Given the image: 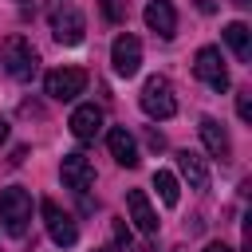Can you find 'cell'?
Returning a JSON list of instances; mask_svg holds the SVG:
<instances>
[{
	"mask_svg": "<svg viewBox=\"0 0 252 252\" xmlns=\"http://www.w3.org/2000/svg\"><path fill=\"white\" fill-rule=\"evenodd\" d=\"M0 67H4V75H12V79H32V75L39 71V55H35V47H32L24 35H8V39L0 43Z\"/></svg>",
	"mask_w": 252,
	"mask_h": 252,
	"instance_id": "6da1fadb",
	"label": "cell"
},
{
	"mask_svg": "<svg viewBox=\"0 0 252 252\" xmlns=\"http://www.w3.org/2000/svg\"><path fill=\"white\" fill-rule=\"evenodd\" d=\"M0 220H4V232H12V236L28 232V220H32V197H28V189L12 185V189L0 193Z\"/></svg>",
	"mask_w": 252,
	"mask_h": 252,
	"instance_id": "7a4b0ae2",
	"label": "cell"
},
{
	"mask_svg": "<svg viewBox=\"0 0 252 252\" xmlns=\"http://www.w3.org/2000/svg\"><path fill=\"white\" fill-rule=\"evenodd\" d=\"M83 87H87V71H83V67H55V71L43 75V91H47V98H55V102L79 98Z\"/></svg>",
	"mask_w": 252,
	"mask_h": 252,
	"instance_id": "3957f363",
	"label": "cell"
},
{
	"mask_svg": "<svg viewBox=\"0 0 252 252\" xmlns=\"http://www.w3.org/2000/svg\"><path fill=\"white\" fill-rule=\"evenodd\" d=\"M138 102H142V110H146L150 118H173V114H177L173 87H169V79H161V75H150V79H146Z\"/></svg>",
	"mask_w": 252,
	"mask_h": 252,
	"instance_id": "277c9868",
	"label": "cell"
},
{
	"mask_svg": "<svg viewBox=\"0 0 252 252\" xmlns=\"http://www.w3.org/2000/svg\"><path fill=\"white\" fill-rule=\"evenodd\" d=\"M51 32H55V39H59L63 47H75V43H83V35H87V20H83V12H79L75 4H63V8L51 12Z\"/></svg>",
	"mask_w": 252,
	"mask_h": 252,
	"instance_id": "5b68a950",
	"label": "cell"
},
{
	"mask_svg": "<svg viewBox=\"0 0 252 252\" xmlns=\"http://www.w3.org/2000/svg\"><path fill=\"white\" fill-rule=\"evenodd\" d=\"M193 71H197V79H201L205 87H213L217 94L228 91V67H224V59H220V47H201L197 59H193Z\"/></svg>",
	"mask_w": 252,
	"mask_h": 252,
	"instance_id": "8992f818",
	"label": "cell"
},
{
	"mask_svg": "<svg viewBox=\"0 0 252 252\" xmlns=\"http://www.w3.org/2000/svg\"><path fill=\"white\" fill-rule=\"evenodd\" d=\"M39 213H43V224H47V236L59 244V248H71L75 240H79V228H75V220H71V213H63L55 201H43L39 205Z\"/></svg>",
	"mask_w": 252,
	"mask_h": 252,
	"instance_id": "52a82bcc",
	"label": "cell"
},
{
	"mask_svg": "<svg viewBox=\"0 0 252 252\" xmlns=\"http://www.w3.org/2000/svg\"><path fill=\"white\" fill-rule=\"evenodd\" d=\"M110 63H114V71H118L122 79H134L138 67H142V43H138L134 35H118L114 47H110Z\"/></svg>",
	"mask_w": 252,
	"mask_h": 252,
	"instance_id": "ba28073f",
	"label": "cell"
},
{
	"mask_svg": "<svg viewBox=\"0 0 252 252\" xmlns=\"http://www.w3.org/2000/svg\"><path fill=\"white\" fill-rule=\"evenodd\" d=\"M59 177H63V185H67V189H75V193H87V189L94 185V165H91L83 154H63Z\"/></svg>",
	"mask_w": 252,
	"mask_h": 252,
	"instance_id": "9c48e42d",
	"label": "cell"
},
{
	"mask_svg": "<svg viewBox=\"0 0 252 252\" xmlns=\"http://www.w3.org/2000/svg\"><path fill=\"white\" fill-rule=\"evenodd\" d=\"M126 209H130V220H134L146 236H158V213H154L146 189H130V193H126Z\"/></svg>",
	"mask_w": 252,
	"mask_h": 252,
	"instance_id": "30bf717a",
	"label": "cell"
},
{
	"mask_svg": "<svg viewBox=\"0 0 252 252\" xmlns=\"http://www.w3.org/2000/svg\"><path fill=\"white\" fill-rule=\"evenodd\" d=\"M67 126H71V134H75L79 142H91V138L102 130V110H98L94 102H83V106L71 110V122H67Z\"/></svg>",
	"mask_w": 252,
	"mask_h": 252,
	"instance_id": "8fae6325",
	"label": "cell"
},
{
	"mask_svg": "<svg viewBox=\"0 0 252 252\" xmlns=\"http://www.w3.org/2000/svg\"><path fill=\"white\" fill-rule=\"evenodd\" d=\"M146 28H150L154 35L169 39V35L177 32V12H173V4H169V0H150V4H146Z\"/></svg>",
	"mask_w": 252,
	"mask_h": 252,
	"instance_id": "7c38bea8",
	"label": "cell"
},
{
	"mask_svg": "<svg viewBox=\"0 0 252 252\" xmlns=\"http://www.w3.org/2000/svg\"><path fill=\"white\" fill-rule=\"evenodd\" d=\"M197 130H201V142H205V150L213 154V158H228L232 154V142H228V134H224V126L213 118V114H205L201 122H197Z\"/></svg>",
	"mask_w": 252,
	"mask_h": 252,
	"instance_id": "4fadbf2b",
	"label": "cell"
},
{
	"mask_svg": "<svg viewBox=\"0 0 252 252\" xmlns=\"http://www.w3.org/2000/svg\"><path fill=\"white\" fill-rule=\"evenodd\" d=\"M106 146H110V158H114L118 165H126V169L138 165V146H134V134H130L126 126H114V130L106 134Z\"/></svg>",
	"mask_w": 252,
	"mask_h": 252,
	"instance_id": "5bb4252c",
	"label": "cell"
},
{
	"mask_svg": "<svg viewBox=\"0 0 252 252\" xmlns=\"http://www.w3.org/2000/svg\"><path fill=\"white\" fill-rule=\"evenodd\" d=\"M177 169H181V177L189 181V189H197V193H205V189H209V165H205V158H201V154L181 150V154H177Z\"/></svg>",
	"mask_w": 252,
	"mask_h": 252,
	"instance_id": "9a60e30c",
	"label": "cell"
},
{
	"mask_svg": "<svg viewBox=\"0 0 252 252\" xmlns=\"http://www.w3.org/2000/svg\"><path fill=\"white\" fill-rule=\"evenodd\" d=\"M224 43L232 47V55H236L240 63H248V59H252V32H248V24L232 20V24L224 28Z\"/></svg>",
	"mask_w": 252,
	"mask_h": 252,
	"instance_id": "2e32d148",
	"label": "cell"
},
{
	"mask_svg": "<svg viewBox=\"0 0 252 252\" xmlns=\"http://www.w3.org/2000/svg\"><path fill=\"white\" fill-rule=\"evenodd\" d=\"M154 189H158V197H161L169 209L181 201V185H177V177H173L169 169H158V173H154Z\"/></svg>",
	"mask_w": 252,
	"mask_h": 252,
	"instance_id": "e0dca14e",
	"label": "cell"
},
{
	"mask_svg": "<svg viewBox=\"0 0 252 252\" xmlns=\"http://www.w3.org/2000/svg\"><path fill=\"white\" fill-rule=\"evenodd\" d=\"M110 232H114V248L130 252V244H134V236H130V224H126V220H114V224H110Z\"/></svg>",
	"mask_w": 252,
	"mask_h": 252,
	"instance_id": "ac0fdd59",
	"label": "cell"
},
{
	"mask_svg": "<svg viewBox=\"0 0 252 252\" xmlns=\"http://www.w3.org/2000/svg\"><path fill=\"white\" fill-rule=\"evenodd\" d=\"M98 4H102V16L110 24H122L126 20V0H98Z\"/></svg>",
	"mask_w": 252,
	"mask_h": 252,
	"instance_id": "d6986e66",
	"label": "cell"
},
{
	"mask_svg": "<svg viewBox=\"0 0 252 252\" xmlns=\"http://www.w3.org/2000/svg\"><path fill=\"white\" fill-rule=\"evenodd\" d=\"M236 114H240V122H252V91L236 94Z\"/></svg>",
	"mask_w": 252,
	"mask_h": 252,
	"instance_id": "ffe728a7",
	"label": "cell"
},
{
	"mask_svg": "<svg viewBox=\"0 0 252 252\" xmlns=\"http://www.w3.org/2000/svg\"><path fill=\"white\" fill-rule=\"evenodd\" d=\"M146 142H150V150H165V138H161L158 130H150V134H146Z\"/></svg>",
	"mask_w": 252,
	"mask_h": 252,
	"instance_id": "44dd1931",
	"label": "cell"
},
{
	"mask_svg": "<svg viewBox=\"0 0 252 252\" xmlns=\"http://www.w3.org/2000/svg\"><path fill=\"white\" fill-rule=\"evenodd\" d=\"M205 252H232L228 244H220V240H213V244H205Z\"/></svg>",
	"mask_w": 252,
	"mask_h": 252,
	"instance_id": "7402d4cb",
	"label": "cell"
},
{
	"mask_svg": "<svg viewBox=\"0 0 252 252\" xmlns=\"http://www.w3.org/2000/svg\"><path fill=\"white\" fill-rule=\"evenodd\" d=\"M8 142V118H0V146Z\"/></svg>",
	"mask_w": 252,
	"mask_h": 252,
	"instance_id": "603a6c76",
	"label": "cell"
},
{
	"mask_svg": "<svg viewBox=\"0 0 252 252\" xmlns=\"http://www.w3.org/2000/svg\"><path fill=\"white\" fill-rule=\"evenodd\" d=\"M232 4H236V8H248V4H252V0H232Z\"/></svg>",
	"mask_w": 252,
	"mask_h": 252,
	"instance_id": "cb8c5ba5",
	"label": "cell"
},
{
	"mask_svg": "<svg viewBox=\"0 0 252 252\" xmlns=\"http://www.w3.org/2000/svg\"><path fill=\"white\" fill-rule=\"evenodd\" d=\"M94 252H118V248H94Z\"/></svg>",
	"mask_w": 252,
	"mask_h": 252,
	"instance_id": "d4e9b609",
	"label": "cell"
}]
</instances>
